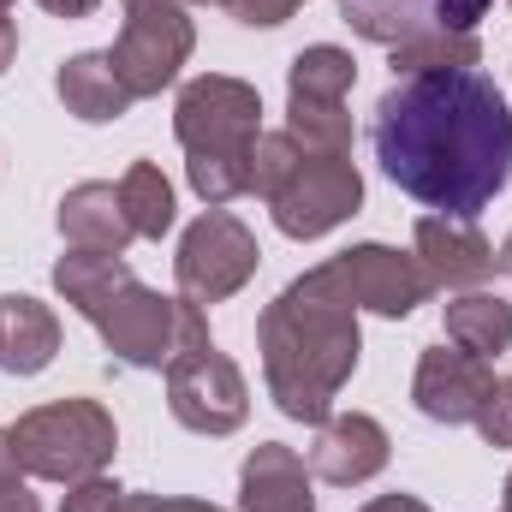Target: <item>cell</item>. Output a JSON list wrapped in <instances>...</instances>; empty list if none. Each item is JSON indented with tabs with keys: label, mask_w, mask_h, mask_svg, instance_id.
<instances>
[{
	"label": "cell",
	"mask_w": 512,
	"mask_h": 512,
	"mask_svg": "<svg viewBox=\"0 0 512 512\" xmlns=\"http://www.w3.org/2000/svg\"><path fill=\"white\" fill-rule=\"evenodd\" d=\"M6 441H12V453L30 477L84 483V477H102L120 435H114V417L96 399H54L42 411H24L6 429Z\"/></svg>",
	"instance_id": "7"
},
{
	"label": "cell",
	"mask_w": 512,
	"mask_h": 512,
	"mask_svg": "<svg viewBox=\"0 0 512 512\" xmlns=\"http://www.w3.org/2000/svg\"><path fill=\"white\" fill-rule=\"evenodd\" d=\"M12 48H18V24H12V18L0 12V72L12 66Z\"/></svg>",
	"instance_id": "30"
},
{
	"label": "cell",
	"mask_w": 512,
	"mask_h": 512,
	"mask_svg": "<svg viewBox=\"0 0 512 512\" xmlns=\"http://www.w3.org/2000/svg\"><path fill=\"white\" fill-rule=\"evenodd\" d=\"M191 60V18L179 0H126V24H120V42L108 48V66L114 78L137 96H161L179 66Z\"/></svg>",
	"instance_id": "8"
},
{
	"label": "cell",
	"mask_w": 512,
	"mask_h": 512,
	"mask_svg": "<svg viewBox=\"0 0 512 512\" xmlns=\"http://www.w3.org/2000/svg\"><path fill=\"white\" fill-rule=\"evenodd\" d=\"M447 340L471 358H501L512 346V304L495 292H465L447 304Z\"/></svg>",
	"instance_id": "19"
},
{
	"label": "cell",
	"mask_w": 512,
	"mask_h": 512,
	"mask_svg": "<svg viewBox=\"0 0 512 512\" xmlns=\"http://www.w3.org/2000/svg\"><path fill=\"white\" fill-rule=\"evenodd\" d=\"M352 78H358V66H352V54L334 48V42H316V48H304V54L292 60V96L346 102V96H352Z\"/></svg>",
	"instance_id": "21"
},
{
	"label": "cell",
	"mask_w": 512,
	"mask_h": 512,
	"mask_svg": "<svg viewBox=\"0 0 512 512\" xmlns=\"http://www.w3.org/2000/svg\"><path fill=\"white\" fill-rule=\"evenodd\" d=\"M495 393H501V382H495L489 358H471V352H459V346L423 352L417 382H411L417 411L435 417V423H477V417L489 411Z\"/></svg>",
	"instance_id": "12"
},
{
	"label": "cell",
	"mask_w": 512,
	"mask_h": 512,
	"mask_svg": "<svg viewBox=\"0 0 512 512\" xmlns=\"http://www.w3.org/2000/svg\"><path fill=\"white\" fill-rule=\"evenodd\" d=\"M286 131L304 149H328V155H352V114L346 102H322V96H292V120Z\"/></svg>",
	"instance_id": "22"
},
{
	"label": "cell",
	"mask_w": 512,
	"mask_h": 512,
	"mask_svg": "<svg viewBox=\"0 0 512 512\" xmlns=\"http://www.w3.org/2000/svg\"><path fill=\"white\" fill-rule=\"evenodd\" d=\"M6 6H12V0H0V12H6Z\"/></svg>",
	"instance_id": "34"
},
{
	"label": "cell",
	"mask_w": 512,
	"mask_h": 512,
	"mask_svg": "<svg viewBox=\"0 0 512 512\" xmlns=\"http://www.w3.org/2000/svg\"><path fill=\"white\" fill-rule=\"evenodd\" d=\"M495 268H501V274H512V233H507V245H501V256H495Z\"/></svg>",
	"instance_id": "31"
},
{
	"label": "cell",
	"mask_w": 512,
	"mask_h": 512,
	"mask_svg": "<svg viewBox=\"0 0 512 512\" xmlns=\"http://www.w3.org/2000/svg\"><path fill=\"white\" fill-rule=\"evenodd\" d=\"M364 512H429L423 501H411V495H382V501H370Z\"/></svg>",
	"instance_id": "28"
},
{
	"label": "cell",
	"mask_w": 512,
	"mask_h": 512,
	"mask_svg": "<svg viewBox=\"0 0 512 512\" xmlns=\"http://www.w3.org/2000/svg\"><path fill=\"white\" fill-rule=\"evenodd\" d=\"M334 274V286L358 304V310H376V316H411L435 286L423 274L417 256H399L387 245H358V251H340L334 262H322Z\"/></svg>",
	"instance_id": "11"
},
{
	"label": "cell",
	"mask_w": 512,
	"mask_h": 512,
	"mask_svg": "<svg viewBox=\"0 0 512 512\" xmlns=\"http://www.w3.org/2000/svg\"><path fill=\"white\" fill-rule=\"evenodd\" d=\"M370 143L405 197L453 221H477L512 179L507 96L477 66L399 72V84L376 102Z\"/></svg>",
	"instance_id": "1"
},
{
	"label": "cell",
	"mask_w": 512,
	"mask_h": 512,
	"mask_svg": "<svg viewBox=\"0 0 512 512\" xmlns=\"http://www.w3.org/2000/svg\"><path fill=\"white\" fill-rule=\"evenodd\" d=\"M48 12H60V18H84V12H96L102 0H42Z\"/></svg>",
	"instance_id": "29"
},
{
	"label": "cell",
	"mask_w": 512,
	"mask_h": 512,
	"mask_svg": "<svg viewBox=\"0 0 512 512\" xmlns=\"http://www.w3.org/2000/svg\"><path fill=\"white\" fill-rule=\"evenodd\" d=\"M382 465H387V429L376 417H364V411L328 417L322 435H316V447H310V471L322 483H340V489L370 483Z\"/></svg>",
	"instance_id": "14"
},
{
	"label": "cell",
	"mask_w": 512,
	"mask_h": 512,
	"mask_svg": "<svg viewBox=\"0 0 512 512\" xmlns=\"http://www.w3.org/2000/svg\"><path fill=\"white\" fill-rule=\"evenodd\" d=\"M239 24H286L304 0H221Z\"/></svg>",
	"instance_id": "25"
},
{
	"label": "cell",
	"mask_w": 512,
	"mask_h": 512,
	"mask_svg": "<svg viewBox=\"0 0 512 512\" xmlns=\"http://www.w3.org/2000/svg\"><path fill=\"white\" fill-rule=\"evenodd\" d=\"M12 489H24V465H18V453H12V441L0 429V495H12Z\"/></svg>",
	"instance_id": "27"
},
{
	"label": "cell",
	"mask_w": 512,
	"mask_h": 512,
	"mask_svg": "<svg viewBox=\"0 0 512 512\" xmlns=\"http://www.w3.org/2000/svg\"><path fill=\"white\" fill-rule=\"evenodd\" d=\"M495 0H340V18L364 36L382 42L393 54H417L435 42L477 36V18Z\"/></svg>",
	"instance_id": "10"
},
{
	"label": "cell",
	"mask_w": 512,
	"mask_h": 512,
	"mask_svg": "<svg viewBox=\"0 0 512 512\" xmlns=\"http://www.w3.org/2000/svg\"><path fill=\"white\" fill-rule=\"evenodd\" d=\"M245 512H316L304 459L280 441H262L245 459Z\"/></svg>",
	"instance_id": "16"
},
{
	"label": "cell",
	"mask_w": 512,
	"mask_h": 512,
	"mask_svg": "<svg viewBox=\"0 0 512 512\" xmlns=\"http://www.w3.org/2000/svg\"><path fill=\"white\" fill-rule=\"evenodd\" d=\"M507 512H512V507H507Z\"/></svg>",
	"instance_id": "35"
},
{
	"label": "cell",
	"mask_w": 512,
	"mask_h": 512,
	"mask_svg": "<svg viewBox=\"0 0 512 512\" xmlns=\"http://www.w3.org/2000/svg\"><path fill=\"white\" fill-rule=\"evenodd\" d=\"M167 405L197 435H233L245 423V411H251L245 376L209 340L203 310L185 304V298H179V340H173V358H167Z\"/></svg>",
	"instance_id": "6"
},
{
	"label": "cell",
	"mask_w": 512,
	"mask_h": 512,
	"mask_svg": "<svg viewBox=\"0 0 512 512\" xmlns=\"http://www.w3.org/2000/svg\"><path fill=\"white\" fill-rule=\"evenodd\" d=\"M173 131L191 155L185 167H191V185L209 209H227L233 197L251 191L256 143H262V102L251 84H239V78L185 84V96L173 108Z\"/></svg>",
	"instance_id": "4"
},
{
	"label": "cell",
	"mask_w": 512,
	"mask_h": 512,
	"mask_svg": "<svg viewBox=\"0 0 512 512\" xmlns=\"http://www.w3.org/2000/svg\"><path fill=\"white\" fill-rule=\"evenodd\" d=\"M60 233L72 239V251H108V256H120L137 239L126 203H120V185H78V191H66Z\"/></svg>",
	"instance_id": "15"
},
{
	"label": "cell",
	"mask_w": 512,
	"mask_h": 512,
	"mask_svg": "<svg viewBox=\"0 0 512 512\" xmlns=\"http://www.w3.org/2000/svg\"><path fill=\"white\" fill-rule=\"evenodd\" d=\"M114 512H221V507H209V501H167V495H126L120 489Z\"/></svg>",
	"instance_id": "26"
},
{
	"label": "cell",
	"mask_w": 512,
	"mask_h": 512,
	"mask_svg": "<svg viewBox=\"0 0 512 512\" xmlns=\"http://www.w3.org/2000/svg\"><path fill=\"white\" fill-rule=\"evenodd\" d=\"M54 84H60V102H66L78 120H90V126L120 120V114L131 108V90L114 78L108 54H78V60H66Z\"/></svg>",
	"instance_id": "18"
},
{
	"label": "cell",
	"mask_w": 512,
	"mask_h": 512,
	"mask_svg": "<svg viewBox=\"0 0 512 512\" xmlns=\"http://www.w3.org/2000/svg\"><path fill=\"white\" fill-rule=\"evenodd\" d=\"M268 393L292 423H328L334 393L358 370V304L334 286L328 268L292 280L256 322Z\"/></svg>",
	"instance_id": "2"
},
{
	"label": "cell",
	"mask_w": 512,
	"mask_h": 512,
	"mask_svg": "<svg viewBox=\"0 0 512 512\" xmlns=\"http://www.w3.org/2000/svg\"><path fill=\"white\" fill-rule=\"evenodd\" d=\"M417 262H423L429 286H477L495 274V245L477 233V221L423 215L417 221Z\"/></svg>",
	"instance_id": "13"
},
{
	"label": "cell",
	"mask_w": 512,
	"mask_h": 512,
	"mask_svg": "<svg viewBox=\"0 0 512 512\" xmlns=\"http://www.w3.org/2000/svg\"><path fill=\"white\" fill-rule=\"evenodd\" d=\"M114 501H120V489L108 477H84V483H72V495H66L60 512H114Z\"/></svg>",
	"instance_id": "24"
},
{
	"label": "cell",
	"mask_w": 512,
	"mask_h": 512,
	"mask_svg": "<svg viewBox=\"0 0 512 512\" xmlns=\"http://www.w3.org/2000/svg\"><path fill=\"white\" fill-rule=\"evenodd\" d=\"M203 6H221V0H203Z\"/></svg>",
	"instance_id": "33"
},
{
	"label": "cell",
	"mask_w": 512,
	"mask_h": 512,
	"mask_svg": "<svg viewBox=\"0 0 512 512\" xmlns=\"http://www.w3.org/2000/svg\"><path fill=\"white\" fill-rule=\"evenodd\" d=\"M120 203H126L137 239H161V233L173 227V185L161 179L155 161H137L126 179H120Z\"/></svg>",
	"instance_id": "20"
},
{
	"label": "cell",
	"mask_w": 512,
	"mask_h": 512,
	"mask_svg": "<svg viewBox=\"0 0 512 512\" xmlns=\"http://www.w3.org/2000/svg\"><path fill=\"white\" fill-rule=\"evenodd\" d=\"M256 239L251 227L227 209H209L185 239H179V256H173V274H179V298L185 304H221L233 298L245 280L256 274Z\"/></svg>",
	"instance_id": "9"
},
{
	"label": "cell",
	"mask_w": 512,
	"mask_h": 512,
	"mask_svg": "<svg viewBox=\"0 0 512 512\" xmlns=\"http://www.w3.org/2000/svg\"><path fill=\"white\" fill-rule=\"evenodd\" d=\"M54 286L66 292V304L96 322V334L108 340V352L131 370H167L173 340H179V304L149 292L126 268V256L108 251H72L60 256Z\"/></svg>",
	"instance_id": "3"
},
{
	"label": "cell",
	"mask_w": 512,
	"mask_h": 512,
	"mask_svg": "<svg viewBox=\"0 0 512 512\" xmlns=\"http://www.w3.org/2000/svg\"><path fill=\"white\" fill-rule=\"evenodd\" d=\"M507 507H512V477H507Z\"/></svg>",
	"instance_id": "32"
},
{
	"label": "cell",
	"mask_w": 512,
	"mask_h": 512,
	"mask_svg": "<svg viewBox=\"0 0 512 512\" xmlns=\"http://www.w3.org/2000/svg\"><path fill=\"white\" fill-rule=\"evenodd\" d=\"M477 429H483L489 447H512V382H501V393L489 399V411L477 417Z\"/></svg>",
	"instance_id": "23"
},
{
	"label": "cell",
	"mask_w": 512,
	"mask_h": 512,
	"mask_svg": "<svg viewBox=\"0 0 512 512\" xmlns=\"http://www.w3.org/2000/svg\"><path fill=\"white\" fill-rule=\"evenodd\" d=\"M54 346H60V322L48 316V304H36V298H0V370L36 376V370H48Z\"/></svg>",
	"instance_id": "17"
},
{
	"label": "cell",
	"mask_w": 512,
	"mask_h": 512,
	"mask_svg": "<svg viewBox=\"0 0 512 512\" xmlns=\"http://www.w3.org/2000/svg\"><path fill=\"white\" fill-rule=\"evenodd\" d=\"M251 191L268 197L274 227L286 239H322L328 227H340L364 203V179H358L352 155L304 149L292 131H274V137L256 143Z\"/></svg>",
	"instance_id": "5"
}]
</instances>
